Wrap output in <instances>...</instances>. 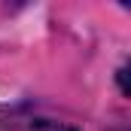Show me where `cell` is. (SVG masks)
Listing matches in <instances>:
<instances>
[{"label": "cell", "instance_id": "1", "mask_svg": "<svg viewBox=\"0 0 131 131\" xmlns=\"http://www.w3.org/2000/svg\"><path fill=\"white\" fill-rule=\"evenodd\" d=\"M28 131H79V128H73L67 122H55V119H34Z\"/></svg>", "mask_w": 131, "mask_h": 131}, {"label": "cell", "instance_id": "2", "mask_svg": "<svg viewBox=\"0 0 131 131\" xmlns=\"http://www.w3.org/2000/svg\"><path fill=\"white\" fill-rule=\"evenodd\" d=\"M116 82H119V92L128 98V95H131V92H128V64H122L119 70H116Z\"/></svg>", "mask_w": 131, "mask_h": 131}]
</instances>
